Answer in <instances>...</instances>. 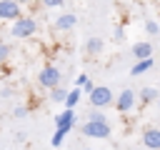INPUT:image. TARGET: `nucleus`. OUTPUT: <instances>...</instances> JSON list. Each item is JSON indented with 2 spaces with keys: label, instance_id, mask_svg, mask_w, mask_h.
Masks as SVG:
<instances>
[{
  "label": "nucleus",
  "instance_id": "13",
  "mask_svg": "<svg viewBox=\"0 0 160 150\" xmlns=\"http://www.w3.org/2000/svg\"><path fill=\"white\" fill-rule=\"evenodd\" d=\"M152 68V58H148V60H138L132 68H130V75L132 78H138V75H142V72H148Z\"/></svg>",
  "mask_w": 160,
  "mask_h": 150
},
{
  "label": "nucleus",
  "instance_id": "14",
  "mask_svg": "<svg viewBox=\"0 0 160 150\" xmlns=\"http://www.w3.org/2000/svg\"><path fill=\"white\" fill-rule=\"evenodd\" d=\"M68 95H70L68 88H52V90H50V98H52L55 102H68Z\"/></svg>",
  "mask_w": 160,
  "mask_h": 150
},
{
  "label": "nucleus",
  "instance_id": "16",
  "mask_svg": "<svg viewBox=\"0 0 160 150\" xmlns=\"http://www.w3.org/2000/svg\"><path fill=\"white\" fill-rule=\"evenodd\" d=\"M88 122H108V118H105L102 110H90L88 112Z\"/></svg>",
  "mask_w": 160,
  "mask_h": 150
},
{
  "label": "nucleus",
  "instance_id": "12",
  "mask_svg": "<svg viewBox=\"0 0 160 150\" xmlns=\"http://www.w3.org/2000/svg\"><path fill=\"white\" fill-rule=\"evenodd\" d=\"M158 98H160V92H158L155 88H142V90H140V95H138L140 105H150V102H158Z\"/></svg>",
  "mask_w": 160,
  "mask_h": 150
},
{
  "label": "nucleus",
  "instance_id": "9",
  "mask_svg": "<svg viewBox=\"0 0 160 150\" xmlns=\"http://www.w3.org/2000/svg\"><path fill=\"white\" fill-rule=\"evenodd\" d=\"M75 25H78V15H75V12H62V15L55 18V28L62 30V32H65V30H72Z\"/></svg>",
  "mask_w": 160,
  "mask_h": 150
},
{
  "label": "nucleus",
  "instance_id": "8",
  "mask_svg": "<svg viewBox=\"0 0 160 150\" xmlns=\"http://www.w3.org/2000/svg\"><path fill=\"white\" fill-rule=\"evenodd\" d=\"M142 145L148 150H160V128L155 125H148L142 130Z\"/></svg>",
  "mask_w": 160,
  "mask_h": 150
},
{
  "label": "nucleus",
  "instance_id": "25",
  "mask_svg": "<svg viewBox=\"0 0 160 150\" xmlns=\"http://www.w3.org/2000/svg\"><path fill=\"white\" fill-rule=\"evenodd\" d=\"M80 150H92V148H80Z\"/></svg>",
  "mask_w": 160,
  "mask_h": 150
},
{
  "label": "nucleus",
  "instance_id": "5",
  "mask_svg": "<svg viewBox=\"0 0 160 150\" xmlns=\"http://www.w3.org/2000/svg\"><path fill=\"white\" fill-rule=\"evenodd\" d=\"M135 102H138V92H135L132 88H125V90L118 95V100H115V110H118V112H130V110L135 108Z\"/></svg>",
  "mask_w": 160,
  "mask_h": 150
},
{
  "label": "nucleus",
  "instance_id": "15",
  "mask_svg": "<svg viewBox=\"0 0 160 150\" xmlns=\"http://www.w3.org/2000/svg\"><path fill=\"white\" fill-rule=\"evenodd\" d=\"M80 102V88H72L70 95H68V102H65V110H72L75 105Z\"/></svg>",
  "mask_w": 160,
  "mask_h": 150
},
{
  "label": "nucleus",
  "instance_id": "26",
  "mask_svg": "<svg viewBox=\"0 0 160 150\" xmlns=\"http://www.w3.org/2000/svg\"><path fill=\"white\" fill-rule=\"evenodd\" d=\"M158 108H160V98H158Z\"/></svg>",
  "mask_w": 160,
  "mask_h": 150
},
{
  "label": "nucleus",
  "instance_id": "22",
  "mask_svg": "<svg viewBox=\"0 0 160 150\" xmlns=\"http://www.w3.org/2000/svg\"><path fill=\"white\" fill-rule=\"evenodd\" d=\"M65 0H42V8H60Z\"/></svg>",
  "mask_w": 160,
  "mask_h": 150
},
{
  "label": "nucleus",
  "instance_id": "21",
  "mask_svg": "<svg viewBox=\"0 0 160 150\" xmlns=\"http://www.w3.org/2000/svg\"><path fill=\"white\" fill-rule=\"evenodd\" d=\"M25 115H28V108H25V105H18V108L12 110V118H25Z\"/></svg>",
  "mask_w": 160,
  "mask_h": 150
},
{
  "label": "nucleus",
  "instance_id": "4",
  "mask_svg": "<svg viewBox=\"0 0 160 150\" xmlns=\"http://www.w3.org/2000/svg\"><path fill=\"white\" fill-rule=\"evenodd\" d=\"M88 100H90V105L98 110V108H108V105H110L112 100H118V98L112 95V90H110L108 85H98V88L88 95Z\"/></svg>",
  "mask_w": 160,
  "mask_h": 150
},
{
  "label": "nucleus",
  "instance_id": "24",
  "mask_svg": "<svg viewBox=\"0 0 160 150\" xmlns=\"http://www.w3.org/2000/svg\"><path fill=\"white\" fill-rule=\"evenodd\" d=\"M15 2H20V5H30L32 0H15Z\"/></svg>",
  "mask_w": 160,
  "mask_h": 150
},
{
  "label": "nucleus",
  "instance_id": "11",
  "mask_svg": "<svg viewBox=\"0 0 160 150\" xmlns=\"http://www.w3.org/2000/svg\"><path fill=\"white\" fill-rule=\"evenodd\" d=\"M102 38H98V35H92V38H88V42H85V52L88 55H100L102 52Z\"/></svg>",
  "mask_w": 160,
  "mask_h": 150
},
{
  "label": "nucleus",
  "instance_id": "2",
  "mask_svg": "<svg viewBox=\"0 0 160 150\" xmlns=\"http://www.w3.org/2000/svg\"><path fill=\"white\" fill-rule=\"evenodd\" d=\"M60 78H62V75H60V68H55V65H45V68H40V72H38V85L52 90V88L60 85Z\"/></svg>",
  "mask_w": 160,
  "mask_h": 150
},
{
  "label": "nucleus",
  "instance_id": "10",
  "mask_svg": "<svg viewBox=\"0 0 160 150\" xmlns=\"http://www.w3.org/2000/svg\"><path fill=\"white\" fill-rule=\"evenodd\" d=\"M132 58H135V62L152 58V45H150V42H135V45H132Z\"/></svg>",
  "mask_w": 160,
  "mask_h": 150
},
{
  "label": "nucleus",
  "instance_id": "7",
  "mask_svg": "<svg viewBox=\"0 0 160 150\" xmlns=\"http://www.w3.org/2000/svg\"><path fill=\"white\" fill-rule=\"evenodd\" d=\"M75 120H78V118H75V110H62V112L55 115V125H58L55 130H60L62 135H68V132L75 128Z\"/></svg>",
  "mask_w": 160,
  "mask_h": 150
},
{
  "label": "nucleus",
  "instance_id": "6",
  "mask_svg": "<svg viewBox=\"0 0 160 150\" xmlns=\"http://www.w3.org/2000/svg\"><path fill=\"white\" fill-rule=\"evenodd\" d=\"M20 18H22L20 2H15V0H0V20L15 22V20H20Z\"/></svg>",
  "mask_w": 160,
  "mask_h": 150
},
{
  "label": "nucleus",
  "instance_id": "27",
  "mask_svg": "<svg viewBox=\"0 0 160 150\" xmlns=\"http://www.w3.org/2000/svg\"><path fill=\"white\" fill-rule=\"evenodd\" d=\"M158 2H160V0H158Z\"/></svg>",
  "mask_w": 160,
  "mask_h": 150
},
{
  "label": "nucleus",
  "instance_id": "17",
  "mask_svg": "<svg viewBox=\"0 0 160 150\" xmlns=\"http://www.w3.org/2000/svg\"><path fill=\"white\" fill-rule=\"evenodd\" d=\"M145 30H148L150 35H160V25H158L155 20H145Z\"/></svg>",
  "mask_w": 160,
  "mask_h": 150
},
{
  "label": "nucleus",
  "instance_id": "20",
  "mask_svg": "<svg viewBox=\"0 0 160 150\" xmlns=\"http://www.w3.org/2000/svg\"><path fill=\"white\" fill-rule=\"evenodd\" d=\"M88 82H90V80H88V75H82V72H80V75L75 78V88H85Z\"/></svg>",
  "mask_w": 160,
  "mask_h": 150
},
{
  "label": "nucleus",
  "instance_id": "1",
  "mask_svg": "<svg viewBox=\"0 0 160 150\" xmlns=\"http://www.w3.org/2000/svg\"><path fill=\"white\" fill-rule=\"evenodd\" d=\"M38 32V20L35 18H30V15H22L20 20H15L12 22V28H10V35L12 38H30V35H35Z\"/></svg>",
  "mask_w": 160,
  "mask_h": 150
},
{
  "label": "nucleus",
  "instance_id": "23",
  "mask_svg": "<svg viewBox=\"0 0 160 150\" xmlns=\"http://www.w3.org/2000/svg\"><path fill=\"white\" fill-rule=\"evenodd\" d=\"M112 38H115V40H122V38H125V32H122V28H115V32H112Z\"/></svg>",
  "mask_w": 160,
  "mask_h": 150
},
{
  "label": "nucleus",
  "instance_id": "19",
  "mask_svg": "<svg viewBox=\"0 0 160 150\" xmlns=\"http://www.w3.org/2000/svg\"><path fill=\"white\" fill-rule=\"evenodd\" d=\"M8 58H10V45L0 42V65H5V62H8Z\"/></svg>",
  "mask_w": 160,
  "mask_h": 150
},
{
  "label": "nucleus",
  "instance_id": "18",
  "mask_svg": "<svg viewBox=\"0 0 160 150\" xmlns=\"http://www.w3.org/2000/svg\"><path fill=\"white\" fill-rule=\"evenodd\" d=\"M62 140H65V135H62L60 130H55V132H52V138H50V145H52V148H60V145H62Z\"/></svg>",
  "mask_w": 160,
  "mask_h": 150
},
{
  "label": "nucleus",
  "instance_id": "3",
  "mask_svg": "<svg viewBox=\"0 0 160 150\" xmlns=\"http://www.w3.org/2000/svg\"><path fill=\"white\" fill-rule=\"evenodd\" d=\"M80 132H82L85 138L108 140V138L112 135V128H110V122H88V120H85V125L80 128Z\"/></svg>",
  "mask_w": 160,
  "mask_h": 150
}]
</instances>
